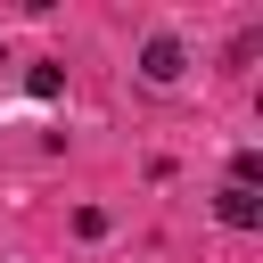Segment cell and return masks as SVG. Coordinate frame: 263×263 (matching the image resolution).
<instances>
[{
    "instance_id": "obj_1",
    "label": "cell",
    "mask_w": 263,
    "mask_h": 263,
    "mask_svg": "<svg viewBox=\"0 0 263 263\" xmlns=\"http://www.w3.org/2000/svg\"><path fill=\"white\" fill-rule=\"evenodd\" d=\"M181 66H189V49H181L173 33H156V41L140 49V74H148V82H181Z\"/></svg>"
},
{
    "instance_id": "obj_2",
    "label": "cell",
    "mask_w": 263,
    "mask_h": 263,
    "mask_svg": "<svg viewBox=\"0 0 263 263\" xmlns=\"http://www.w3.org/2000/svg\"><path fill=\"white\" fill-rule=\"evenodd\" d=\"M214 214H222V222H230V230H255V222H263V197H255V189H238V181H230V189H222V197H214Z\"/></svg>"
},
{
    "instance_id": "obj_3",
    "label": "cell",
    "mask_w": 263,
    "mask_h": 263,
    "mask_svg": "<svg viewBox=\"0 0 263 263\" xmlns=\"http://www.w3.org/2000/svg\"><path fill=\"white\" fill-rule=\"evenodd\" d=\"M25 90H33V99H58V90H66V74H58V66H33V74H25Z\"/></svg>"
}]
</instances>
